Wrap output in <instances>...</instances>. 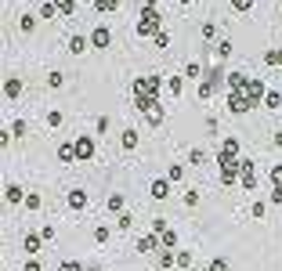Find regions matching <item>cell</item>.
I'll return each mask as SVG.
<instances>
[{
  "mask_svg": "<svg viewBox=\"0 0 282 271\" xmlns=\"http://www.w3.org/2000/svg\"><path fill=\"white\" fill-rule=\"evenodd\" d=\"M264 65H282V47H271V51H264Z\"/></svg>",
  "mask_w": 282,
  "mask_h": 271,
  "instance_id": "d4e9b609",
  "label": "cell"
},
{
  "mask_svg": "<svg viewBox=\"0 0 282 271\" xmlns=\"http://www.w3.org/2000/svg\"><path fill=\"white\" fill-rule=\"evenodd\" d=\"M203 271H228V260H224V257H214V260H210Z\"/></svg>",
  "mask_w": 282,
  "mask_h": 271,
  "instance_id": "836d02e7",
  "label": "cell"
},
{
  "mask_svg": "<svg viewBox=\"0 0 282 271\" xmlns=\"http://www.w3.org/2000/svg\"><path fill=\"white\" fill-rule=\"evenodd\" d=\"M119 145H123L127 152H134V148H138V130H134V127H127V130H123V138H119Z\"/></svg>",
  "mask_w": 282,
  "mask_h": 271,
  "instance_id": "ffe728a7",
  "label": "cell"
},
{
  "mask_svg": "<svg viewBox=\"0 0 282 271\" xmlns=\"http://www.w3.org/2000/svg\"><path fill=\"white\" fill-rule=\"evenodd\" d=\"M36 18H40V15H22V18H18V29H22V33H33V29H36Z\"/></svg>",
  "mask_w": 282,
  "mask_h": 271,
  "instance_id": "f546056e",
  "label": "cell"
},
{
  "mask_svg": "<svg viewBox=\"0 0 282 271\" xmlns=\"http://www.w3.org/2000/svg\"><path fill=\"white\" fill-rule=\"evenodd\" d=\"M58 271H84V264H80V260H62Z\"/></svg>",
  "mask_w": 282,
  "mask_h": 271,
  "instance_id": "60d3db41",
  "label": "cell"
},
{
  "mask_svg": "<svg viewBox=\"0 0 282 271\" xmlns=\"http://www.w3.org/2000/svg\"><path fill=\"white\" fill-rule=\"evenodd\" d=\"M177 4H192V0H177Z\"/></svg>",
  "mask_w": 282,
  "mask_h": 271,
  "instance_id": "6f0895ef",
  "label": "cell"
},
{
  "mask_svg": "<svg viewBox=\"0 0 282 271\" xmlns=\"http://www.w3.org/2000/svg\"><path fill=\"white\" fill-rule=\"evenodd\" d=\"M116 8H119V0H94V11L98 15H112Z\"/></svg>",
  "mask_w": 282,
  "mask_h": 271,
  "instance_id": "7402d4cb",
  "label": "cell"
},
{
  "mask_svg": "<svg viewBox=\"0 0 282 271\" xmlns=\"http://www.w3.org/2000/svg\"><path fill=\"white\" fill-rule=\"evenodd\" d=\"M22 206H25L29 213H36L40 206H44V199H40V196H36V192H25V203H22Z\"/></svg>",
  "mask_w": 282,
  "mask_h": 271,
  "instance_id": "cb8c5ba5",
  "label": "cell"
},
{
  "mask_svg": "<svg viewBox=\"0 0 282 271\" xmlns=\"http://www.w3.org/2000/svg\"><path fill=\"white\" fill-rule=\"evenodd\" d=\"M141 8H156V0H141Z\"/></svg>",
  "mask_w": 282,
  "mask_h": 271,
  "instance_id": "9f6ffc18",
  "label": "cell"
},
{
  "mask_svg": "<svg viewBox=\"0 0 282 271\" xmlns=\"http://www.w3.org/2000/svg\"><path fill=\"white\" fill-rule=\"evenodd\" d=\"M25 130H29L25 120H15V123H11V138H25Z\"/></svg>",
  "mask_w": 282,
  "mask_h": 271,
  "instance_id": "d590c367",
  "label": "cell"
},
{
  "mask_svg": "<svg viewBox=\"0 0 282 271\" xmlns=\"http://www.w3.org/2000/svg\"><path fill=\"white\" fill-rule=\"evenodd\" d=\"M62 123H65V116H62L58 109H51V112H47V127L55 130V127H62Z\"/></svg>",
  "mask_w": 282,
  "mask_h": 271,
  "instance_id": "d6a6232c",
  "label": "cell"
},
{
  "mask_svg": "<svg viewBox=\"0 0 282 271\" xmlns=\"http://www.w3.org/2000/svg\"><path fill=\"white\" fill-rule=\"evenodd\" d=\"M232 8H235V11H250L253 0H232Z\"/></svg>",
  "mask_w": 282,
  "mask_h": 271,
  "instance_id": "681fc988",
  "label": "cell"
},
{
  "mask_svg": "<svg viewBox=\"0 0 282 271\" xmlns=\"http://www.w3.org/2000/svg\"><path fill=\"white\" fill-rule=\"evenodd\" d=\"M167 177H170V181H185V167H170Z\"/></svg>",
  "mask_w": 282,
  "mask_h": 271,
  "instance_id": "bcb514c9",
  "label": "cell"
},
{
  "mask_svg": "<svg viewBox=\"0 0 282 271\" xmlns=\"http://www.w3.org/2000/svg\"><path fill=\"white\" fill-rule=\"evenodd\" d=\"M55 4H58L62 15H72V11H76V0H55Z\"/></svg>",
  "mask_w": 282,
  "mask_h": 271,
  "instance_id": "8d00e7d4",
  "label": "cell"
},
{
  "mask_svg": "<svg viewBox=\"0 0 282 271\" xmlns=\"http://www.w3.org/2000/svg\"><path fill=\"white\" fill-rule=\"evenodd\" d=\"M159 239H163V250H177V231H174V228H167Z\"/></svg>",
  "mask_w": 282,
  "mask_h": 271,
  "instance_id": "4316f807",
  "label": "cell"
},
{
  "mask_svg": "<svg viewBox=\"0 0 282 271\" xmlns=\"http://www.w3.org/2000/svg\"><path fill=\"white\" fill-rule=\"evenodd\" d=\"M271 141H275V145H278V148H282V130H278V134H275V138H271Z\"/></svg>",
  "mask_w": 282,
  "mask_h": 271,
  "instance_id": "11a10c76",
  "label": "cell"
},
{
  "mask_svg": "<svg viewBox=\"0 0 282 271\" xmlns=\"http://www.w3.org/2000/svg\"><path fill=\"white\" fill-rule=\"evenodd\" d=\"M264 109H282V94L278 91H268L264 94Z\"/></svg>",
  "mask_w": 282,
  "mask_h": 271,
  "instance_id": "4dcf8cb0",
  "label": "cell"
},
{
  "mask_svg": "<svg viewBox=\"0 0 282 271\" xmlns=\"http://www.w3.org/2000/svg\"><path fill=\"white\" fill-rule=\"evenodd\" d=\"M109 44H112L109 25H105V22H101V25H94V33H91V47H94V51H109Z\"/></svg>",
  "mask_w": 282,
  "mask_h": 271,
  "instance_id": "8992f818",
  "label": "cell"
},
{
  "mask_svg": "<svg viewBox=\"0 0 282 271\" xmlns=\"http://www.w3.org/2000/svg\"><path fill=\"white\" fill-rule=\"evenodd\" d=\"M203 163H207V152L203 148H192L188 152V167H203Z\"/></svg>",
  "mask_w": 282,
  "mask_h": 271,
  "instance_id": "83f0119b",
  "label": "cell"
},
{
  "mask_svg": "<svg viewBox=\"0 0 282 271\" xmlns=\"http://www.w3.org/2000/svg\"><path fill=\"white\" fill-rule=\"evenodd\" d=\"M159 29H163V15H159V8H141V15H138V36H156Z\"/></svg>",
  "mask_w": 282,
  "mask_h": 271,
  "instance_id": "3957f363",
  "label": "cell"
},
{
  "mask_svg": "<svg viewBox=\"0 0 282 271\" xmlns=\"http://www.w3.org/2000/svg\"><path fill=\"white\" fill-rule=\"evenodd\" d=\"M156 250H163V239H159L156 231H148V235L138 239V253H156Z\"/></svg>",
  "mask_w": 282,
  "mask_h": 271,
  "instance_id": "8fae6325",
  "label": "cell"
},
{
  "mask_svg": "<svg viewBox=\"0 0 282 271\" xmlns=\"http://www.w3.org/2000/svg\"><path fill=\"white\" fill-rule=\"evenodd\" d=\"M36 15H40V18H55V15H62V11H58V4H55V0H44Z\"/></svg>",
  "mask_w": 282,
  "mask_h": 271,
  "instance_id": "44dd1931",
  "label": "cell"
},
{
  "mask_svg": "<svg viewBox=\"0 0 282 271\" xmlns=\"http://www.w3.org/2000/svg\"><path fill=\"white\" fill-rule=\"evenodd\" d=\"M217 163H221V167H239V163H243L235 138H224V145H221V152H217Z\"/></svg>",
  "mask_w": 282,
  "mask_h": 271,
  "instance_id": "277c9868",
  "label": "cell"
},
{
  "mask_svg": "<svg viewBox=\"0 0 282 271\" xmlns=\"http://www.w3.org/2000/svg\"><path fill=\"white\" fill-rule=\"evenodd\" d=\"M87 47H91V36H84V33L69 36V55H84Z\"/></svg>",
  "mask_w": 282,
  "mask_h": 271,
  "instance_id": "4fadbf2b",
  "label": "cell"
},
{
  "mask_svg": "<svg viewBox=\"0 0 282 271\" xmlns=\"http://www.w3.org/2000/svg\"><path fill=\"white\" fill-rule=\"evenodd\" d=\"M239 177H243V167H221V184H224V188L235 184Z\"/></svg>",
  "mask_w": 282,
  "mask_h": 271,
  "instance_id": "ac0fdd59",
  "label": "cell"
},
{
  "mask_svg": "<svg viewBox=\"0 0 282 271\" xmlns=\"http://www.w3.org/2000/svg\"><path fill=\"white\" fill-rule=\"evenodd\" d=\"M40 242H44V235H33V231H29V235H22V250H25L29 257L40 253Z\"/></svg>",
  "mask_w": 282,
  "mask_h": 271,
  "instance_id": "2e32d148",
  "label": "cell"
},
{
  "mask_svg": "<svg viewBox=\"0 0 282 271\" xmlns=\"http://www.w3.org/2000/svg\"><path fill=\"white\" fill-rule=\"evenodd\" d=\"M22 271H44V264H40V260H36V257H29V260H25V264H22Z\"/></svg>",
  "mask_w": 282,
  "mask_h": 271,
  "instance_id": "f6af8a7d",
  "label": "cell"
},
{
  "mask_svg": "<svg viewBox=\"0 0 282 271\" xmlns=\"http://www.w3.org/2000/svg\"><path fill=\"white\" fill-rule=\"evenodd\" d=\"M65 203H69V210H84L87 206V192L84 188H72L69 196H65Z\"/></svg>",
  "mask_w": 282,
  "mask_h": 271,
  "instance_id": "5bb4252c",
  "label": "cell"
},
{
  "mask_svg": "<svg viewBox=\"0 0 282 271\" xmlns=\"http://www.w3.org/2000/svg\"><path fill=\"white\" fill-rule=\"evenodd\" d=\"M94 242H109V224H98L94 228Z\"/></svg>",
  "mask_w": 282,
  "mask_h": 271,
  "instance_id": "f35d334b",
  "label": "cell"
},
{
  "mask_svg": "<svg viewBox=\"0 0 282 271\" xmlns=\"http://www.w3.org/2000/svg\"><path fill=\"white\" fill-rule=\"evenodd\" d=\"M58 159H62V163H72V159H76V148H72V141L58 145Z\"/></svg>",
  "mask_w": 282,
  "mask_h": 271,
  "instance_id": "603a6c76",
  "label": "cell"
},
{
  "mask_svg": "<svg viewBox=\"0 0 282 271\" xmlns=\"http://www.w3.org/2000/svg\"><path fill=\"white\" fill-rule=\"evenodd\" d=\"M40 235H44V242H51V239H55V228H51V224H44V228H40Z\"/></svg>",
  "mask_w": 282,
  "mask_h": 271,
  "instance_id": "f5cc1de1",
  "label": "cell"
},
{
  "mask_svg": "<svg viewBox=\"0 0 282 271\" xmlns=\"http://www.w3.org/2000/svg\"><path fill=\"white\" fill-rule=\"evenodd\" d=\"M152 231H156V235H163V231H167V221L156 217V221H152Z\"/></svg>",
  "mask_w": 282,
  "mask_h": 271,
  "instance_id": "f907efd6",
  "label": "cell"
},
{
  "mask_svg": "<svg viewBox=\"0 0 282 271\" xmlns=\"http://www.w3.org/2000/svg\"><path fill=\"white\" fill-rule=\"evenodd\" d=\"M195 203H199V192L188 188V192H185V206H195Z\"/></svg>",
  "mask_w": 282,
  "mask_h": 271,
  "instance_id": "c3c4849f",
  "label": "cell"
},
{
  "mask_svg": "<svg viewBox=\"0 0 282 271\" xmlns=\"http://www.w3.org/2000/svg\"><path fill=\"white\" fill-rule=\"evenodd\" d=\"M152 40H156V47H159V51H167V47H170V33H167V29H159Z\"/></svg>",
  "mask_w": 282,
  "mask_h": 271,
  "instance_id": "1f68e13d",
  "label": "cell"
},
{
  "mask_svg": "<svg viewBox=\"0 0 282 271\" xmlns=\"http://www.w3.org/2000/svg\"><path fill=\"white\" fill-rule=\"evenodd\" d=\"M170 184H174L170 177H156V181H152V188H148V196H152L156 203H163V199L170 196Z\"/></svg>",
  "mask_w": 282,
  "mask_h": 271,
  "instance_id": "30bf717a",
  "label": "cell"
},
{
  "mask_svg": "<svg viewBox=\"0 0 282 271\" xmlns=\"http://www.w3.org/2000/svg\"><path fill=\"white\" fill-rule=\"evenodd\" d=\"M159 91H163V76H141L134 80V105L145 112L148 127H163V105H159Z\"/></svg>",
  "mask_w": 282,
  "mask_h": 271,
  "instance_id": "6da1fadb",
  "label": "cell"
},
{
  "mask_svg": "<svg viewBox=\"0 0 282 271\" xmlns=\"http://www.w3.org/2000/svg\"><path fill=\"white\" fill-rule=\"evenodd\" d=\"M271 203H275V206H282V188H271Z\"/></svg>",
  "mask_w": 282,
  "mask_h": 271,
  "instance_id": "db71d44e",
  "label": "cell"
},
{
  "mask_svg": "<svg viewBox=\"0 0 282 271\" xmlns=\"http://www.w3.org/2000/svg\"><path fill=\"white\" fill-rule=\"evenodd\" d=\"M109 210H112V213H123V196H119V192H116V196H109Z\"/></svg>",
  "mask_w": 282,
  "mask_h": 271,
  "instance_id": "e575fe53",
  "label": "cell"
},
{
  "mask_svg": "<svg viewBox=\"0 0 282 271\" xmlns=\"http://www.w3.org/2000/svg\"><path fill=\"white\" fill-rule=\"evenodd\" d=\"M239 167H243V177H239V184H243L246 192H257V170H253V159H243Z\"/></svg>",
  "mask_w": 282,
  "mask_h": 271,
  "instance_id": "9c48e42d",
  "label": "cell"
},
{
  "mask_svg": "<svg viewBox=\"0 0 282 271\" xmlns=\"http://www.w3.org/2000/svg\"><path fill=\"white\" fill-rule=\"evenodd\" d=\"M228 58H232V40L224 36V40L214 44V62H228Z\"/></svg>",
  "mask_w": 282,
  "mask_h": 271,
  "instance_id": "e0dca14e",
  "label": "cell"
},
{
  "mask_svg": "<svg viewBox=\"0 0 282 271\" xmlns=\"http://www.w3.org/2000/svg\"><path fill=\"white\" fill-rule=\"evenodd\" d=\"M177 267H192V253L188 250H177Z\"/></svg>",
  "mask_w": 282,
  "mask_h": 271,
  "instance_id": "b9f144b4",
  "label": "cell"
},
{
  "mask_svg": "<svg viewBox=\"0 0 282 271\" xmlns=\"http://www.w3.org/2000/svg\"><path fill=\"white\" fill-rule=\"evenodd\" d=\"M4 199H8L11 206H15V203H25V192H22L18 184H8V188H4Z\"/></svg>",
  "mask_w": 282,
  "mask_h": 271,
  "instance_id": "d6986e66",
  "label": "cell"
},
{
  "mask_svg": "<svg viewBox=\"0 0 282 271\" xmlns=\"http://www.w3.org/2000/svg\"><path fill=\"white\" fill-rule=\"evenodd\" d=\"M72 148H76V159H80V163H91V159H94V152H98L94 138H87V134H80V138L72 141Z\"/></svg>",
  "mask_w": 282,
  "mask_h": 271,
  "instance_id": "5b68a950",
  "label": "cell"
},
{
  "mask_svg": "<svg viewBox=\"0 0 282 271\" xmlns=\"http://www.w3.org/2000/svg\"><path fill=\"white\" fill-rule=\"evenodd\" d=\"M156 267H159V271H170V267H177V250H159Z\"/></svg>",
  "mask_w": 282,
  "mask_h": 271,
  "instance_id": "7c38bea8",
  "label": "cell"
},
{
  "mask_svg": "<svg viewBox=\"0 0 282 271\" xmlns=\"http://www.w3.org/2000/svg\"><path fill=\"white\" fill-rule=\"evenodd\" d=\"M264 213H268V203H261V199H253V217H257V221H261V217H264Z\"/></svg>",
  "mask_w": 282,
  "mask_h": 271,
  "instance_id": "7dc6e473",
  "label": "cell"
},
{
  "mask_svg": "<svg viewBox=\"0 0 282 271\" xmlns=\"http://www.w3.org/2000/svg\"><path fill=\"white\" fill-rule=\"evenodd\" d=\"M18 94H22V80H18V76H8V80H4V98L15 101Z\"/></svg>",
  "mask_w": 282,
  "mask_h": 271,
  "instance_id": "9a60e30c",
  "label": "cell"
},
{
  "mask_svg": "<svg viewBox=\"0 0 282 271\" xmlns=\"http://www.w3.org/2000/svg\"><path fill=\"white\" fill-rule=\"evenodd\" d=\"M224 105H228V112H232V116H246V112L253 109V105H250V101H246L243 94H235V91H228V98H224Z\"/></svg>",
  "mask_w": 282,
  "mask_h": 271,
  "instance_id": "52a82bcc",
  "label": "cell"
},
{
  "mask_svg": "<svg viewBox=\"0 0 282 271\" xmlns=\"http://www.w3.org/2000/svg\"><path fill=\"white\" fill-rule=\"evenodd\" d=\"M94 134H109V116H98L94 120Z\"/></svg>",
  "mask_w": 282,
  "mask_h": 271,
  "instance_id": "ab89813d",
  "label": "cell"
},
{
  "mask_svg": "<svg viewBox=\"0 0 282 271\" xmlns=\"http://www.w3.org/2000/svg\"><path fill=\"white\" fill-rule=\"evenodd\" d=\"M271 184L282 188V167H271Z\"/></svg>",
  "mask_w": 282,
  "mask_h": 271,
  "instance_id": "816d5d0a",
  "label": "cell"
},
{
  "mask_svg": "<svg viewBox=\"0 0 282 271\" xmlns=\"http://www.w3.org/2000/svg\"><path fill=\"white\" fill-rule=\"evenodd\" d=\"M167 91L170 94H181L185 91V76H167Z\"/></svg>",
  "mask_w": 282,
  "mask_h": 271,
  "instance_id": "484cf974",
  "label": "cell"
},
{
  "mask_svg": "<svg viewBox=\"0 0 282 271\" xmlns=\"http://www.w3.org/2000/svg\"><path fill=\"white\" fill-rule=\"evenodd\" d=\"M221 84H224V80H221V69H210V72H207V80L199 84V98H210Z\"/></svg>",
  "mask_w": 282,
  "mask_h": 271,
  "instance_id": "ba28073f",
  "label": "cell"
},
{
  "mask_svg": "<svg viewBox=\"0 0 282 271\" xmlns=\"http://www.w3.org/2000/svg\"><path fill=\"white\" fill-rule=\"evenodd\" d=\"M228 80V91H235V94H243L253 109L257 105H264V94H268V87H264V80H250L246 72H228L224 76Z\"/></svg>",
  "mask_w": 282,
  "mask_h": 271,
  "instance_id": "7a4b0ae2",
  "label": "cell"
},
{
  "mask_svg": "<svg viewBox=\"0 0 282 271\" xmlns=\"http://www.w3.org/2000/svg\"><path fill=\"white\" fill-rule=\"evenodd\" d=\"M116 228H123V231H127V228H134V217H131V213H119V221H116Z\"/></svg>",
  "mask_w": 282,
  "mask_h": 271,
  "instance_id": "ee69618b",
  "label": "cell"
},
{
  "mask_svg": "<svg viewBox=\"0 0 282 271\" xmlns=\"http://www.w3.org/2000/svg\"><path fill=\"white\" fill-rule=\"evenodd\" d=\"M203 40H217V25L214 22H203Z\"/></svg>",
  "mask_w": 282,
  "mask_h": 271,
  "instance_id": "74e56055",
  "label": "cell"
},
{
  "mask_svg": "<svg viewBox=\"0 0 282 271\" xmlns=\"http://www.w3.org/2000/svg\"><path fill=\"white\" fill-rule=\"evenodd\" d=\"M62 84H65V76H62V72H51V76H47V87H55V91H58Z\"/></svg>",
  "mask_w": 282,
  "mask_h": 271,
  "instance_id": "7bdbcfd3",
  "label": "cell"
},
{
  "mask_svg": "<svg viewBox=\"0 0 282 271\" xmlns=\"http://www.w3.org/2000/svg\"><path fill=\"white\" fill-rule=\"evenodd\" d=\"M199 76H203V65H199V62H188V65H185V80H199Z\"/></svg>",
  "mask_w": 282,
  "mask_h": 271,
  "instance_id": "f1b7e54d",
  "label": "cell"
}]
</instances>
